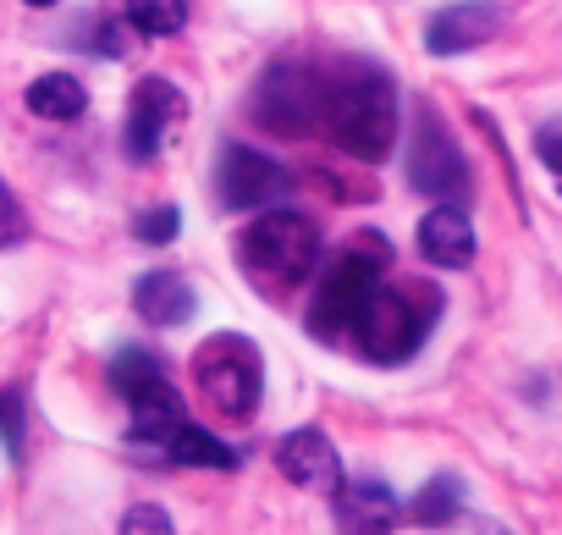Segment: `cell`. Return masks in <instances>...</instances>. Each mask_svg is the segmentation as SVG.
Wrapping results in <instances>:
<instances>
[{
	"label": "cell",
	"mask_w": 562,
	"mask_h": 535,
	"mask_svg": "<svg viewBox=\"0 0 562 535\" xmlns=\"http://www.w3.org/2000/svg\"><path fill=\"white\" fill-rule=\"evenodd\" d=\"M403 105L397 83L381 67H348L342 78H326V105H321V133L353 155V160H386L397 149Z\"/></svg>",
	"instance_id": "obj_1"
},
{
	"label": "cell",
	"mask_w": 562,
	"mask_h": 535,
	"mask_svg": "<svg viewBox=\"0 0 562 535\" xmlns=\"http://www.w3.org/2000/svg\"><path fill=\"white\" fill-rule=\"evenodd\" d=\"M441 315V293L425 282H375L353 337L370 365H408Z\"/></svg>",
	"instance_id": "obj_2"
},
{
	"label": "cell",
	"mask_w": 562,
	"mask_h": 535,
	"mask_svg": "<svg viewBox=\"0 0 562 535\" xmlns=\"http://www.w3.org/2000/svg\"><path fill=\"white\" fill-rule=\"evenodd\" d=\"M321 259V232L299 210H265L243 237H237V265L254 288H299Z\"/></svg>",
	"instance_id": "obj_3"
},
{
	"label": "cell",
	"mask_w": 562,
	"mask_h": 535,
	"mask_svg": "<svg viewBox=\"0 0 562 535\" xmlns=\"http://www.w3.org/2000/svg\"><path fill=\"white\" fill-rule=\"evenodd\" d=\"M386 265H392L386 237H381V232H364V237L331 265V271L321 277L315 304H310V332H315L321 343H337L342 332L359 326V315H364L375 282L386 277Z\"/></svg>",
	"instance_id": "obj_4"
},
{
	"label": "cell",
	"mask_w": 562,
	"mask_h": 535,
	"mask_svg": "<svg viewBox=\"0 0 562 535\" xmlns=\"http://www.w3.org/2000/svg\"><path fill=\"white\" fill-rule=\"evenodd\" d=\"M193 381H199V398L226 414V420H248L259 409V381H265V365H259V348L237 332H221L210 343H199L193 354Z\"/></svg>",
	"instance_id": "obj_5"
},
{
	"label": "cell",
	"mask_w": 562,
	"mask_h": 535,
	"mask_svg": "<svg viewBox=\"0 0 562 535\" xmlns=\"http://www.w3.org/2000/svg\"><path fill=\"white\" fill-rule=\"evenodd\" d=\"M321 105H326V78L315 67H299V62L270 67L254 89V122L281 133V138L321 133Z\"/></svg>",
	"instance_id": "obj_6"
},
{
	"label": "cell",
	"mask_w": 562,
	"mask_h": 535,
	"mask_svg": "<svg viewBox=\"0 0 562 535\" xmlns=\"http://www.w3.org/2000/svg\"><path fill=\"white\" fill-rule=\"evenodd\" d=\"M408 188L425 193V199H441V204L469 199V160H463V149L452 144V133L441 127V116H430V111L414 122V144H408Z\"/></svg>",
	"instance_id": "obj_7"
},
{
	"label": "cell",
	"mask_w": 562,
	"mask_h": 535,
	"mask_svg": "<svg viewBox=\"0 0 562 535\" xmlns=\"http://www.w3.org/2000/svg\"><path fill=\"white\" fill-rule=\"evenodd\" d=\"M288 171H281L276 155L254 149V144H226L221 166H215V204L221 210H259L265 199L288 193Z\"/></svg>",
	"instance_id": "obj_8"
},
{
	"label": "cell",
	"mask_w": 562,
	"mask_h": 535,
	"mask_svg": "<svg viewBox=\"0 0 562 535\" xmlns=\"http://www.w3.org/2000/svg\"><path fill=\"white\" fill-rule=\"evenodd\" d=\"M177 122H182V94H177L166 78H144V83L133 89V100H127L122 149H127L133 160H155Z\"/></svg>",
	"instance_id": "obj_9"
},
{
	"label": "cell",
	"mask_w": 562,
	"mask_h": 535,
	"mask_svg": "<svg viewBox=\"0 0 562 535\" xmlns=\"http://www.w3.org/2000/svg\"><path fill=\"white\" fill-rule=\"evenodd\" d=\"M276 469H281V480H288V486L315 491V497H337V486H342V458H337L331 436L315 431V425H310V431H293V436H281Z\"/></svg>",
	"instance_id": "obj_10"
},
{
	"label": "cell",
	"mask_w": 562,
	"mask_h": 535,
	"mask_svg": "<svg viewBox=\"0 0 562 535\" xmlns=\"http://www.w3.org/2000/svg\"><path fill=\"white\" fill-rule=\"evenodd\" d=\"M507 23V12L496 0H463V7H447L430 18L425 29V51L430 56H463V51H480L485 40H496Z\"/></svg>",
	"instance_id": "obj_11"
},
{
	"label": "cell",
	"mask_w": 562,
	"mask_h": 535,
	"mask_svg": "<svg viewBox=\"0 0 562 535\" xmlns=\"http://www.w3.org/2000/svg\"><path fill=\"white\" fill-rule=\"evenodd\" d=\"M419 254L441 271H463L474 265V226L463 215V204H436L425 221H419Z\"/></svg>",
	"instance_id": "obj_12"
},
{
	"label": "cell",
	"mask_w": 562,
	"mask_h": 535,
	"mask_svg": "<svg viewBox=\"0 0 562 535\" xmlns=\"http://www.w3.org/2000/svg\"><path fill=\"white\" fill-rule=\"evenodd\" d=\"M133 310H138L144 326H182V321H193L199 299L177 271H144L133 282Z\"/></svg>",
	"instance_id": "obj_13"
},
{
	"label": "cell",
	"mask_w": 562,
	"mask_h": 535,
	"mask_svg": "<svg viewBox=\"0 0 562 535\" xmlns=\"http://www.w3.org/2000/svg\"><path fill=\"white\" fill-rule=\"evenodd\" d=\"M337 524L342 530H392L397 524V497L381 480L337 486Z\"/></svg>",
	"instance_id": "obj_14"
},
{
	"label": "cell",
	"mask_w": 562,
	"mask_h": 535,
	"mask_svg": "<svg viewBox=\"0 0 562 535\" xmlns=\"http://www.w3.org/2000/svg\"><path fill=\"white\" fill-rule=\"evenodd\" d=\"M166 464H182V469H237V453L221 436H210L204 425L182 420L171 431V442H166Z\"/></svg>",
	"instance_id": "obj_15"
},
{
	"label": "cell",
	"mask_w": 562,
	"mask_h": 535,
	"mask_svg": "<svg viewBox=\"0 0 562 535\" xmlns=\"http://www.w3.org/2000/svg\"><path fill=\"white\" fill-rule=\"evenodd\" d=\"M83 105H89V94L72 73H45V78L29 83V111L45 116V122H78Z\"/></svg>",
	"instance_id": "obj_16"
},
{
	"label": "cell",
	"mask_w": 562,
	"mask_h": 535,
	"mask_svg": "<svg viewBox=\"0 0 562 535\" xmlns=\"http://www.w3.org/2000/svg\"><path fill=\"white\" fill-rule=\"evenodd\" d=\"M111 387H116L127 403H138V398H149V392H160V387H171V381H166V365H160L149 348H122V354L111 359Z\"/></svg>",
	"instance_id": "obj_17"
},
{
	"label": "cell",
	"mask_w": 562,
	"mask_h": 535,
	"mask_svg": "<svg viewBox=\"0 0 562 535\" xmlns=\"http://www.w3.org/2000/svg\"><path fill=\"white\" fill-rule=\"evenodd\" d=\"M458 508H463V486H458V475H436L414 502H408V513H414V524H452L458 519Z\"/></svg>",
	"instance_id": "obj_18"
},
{
	"label": "cell",
	"mask_w": 562,
	"mask_h": 535,
	"mask_svg": "<svg viewBox=\"0 0 562 535\" xmlns=\"http://www.w3.org/2000/svg\"><path fill=\"white\" fill-rule=\"evenodd\" d=\"M127 23L149 40H171L188 23V0H127Z\"/></svg>",
	"instance_id": "obj_19"
},
{
	"label": "cell",
	"mask_w": 562,
	"mask_h": 535,
	"mask_svg": "<svg viewBox=\"0 0 562 535\" xmlns=\"http://www.w3.org/2000/svg\"><path fill=\"white\" fill-rule=\"evenodd\" d=\"M177 232H182V210H177V204H155V210H138V215H133V237L149 243V248L177 243Z\"/></svg>",
	"instance_id": "obj_20"
},
{
	"label": "cell",
	"mask_w": 562,
	"mask_h": 535,
	"mask_svg": "<svg viewBox=\"0 0 562 535\" xmlns=\"http://www.w3.org/2000/svg\"><path fill=\"white\" fill-rule=\"evenodd\" d=\"M23 420H29V392L7 387V392H0V436H7L12 458H23Z\"/></svg>",
	"instance_id": "obj_21"
},
{
	"label": "cell",
	"mask_w": 562,
	"mask_h": 535,
	"mask_svg": "<svg viewBox=\"0 0 562 535\" xmlns=\"http://www.w3.org/2000/svg\"><path fill=\"white\" fill-rule=\"evenodd\" d=\"M23 237V210H18V199H12V188L0 182V248H12Z\"/></svg>",
	"instance_id": "obj_22"
},
{
	"label": "cell",
	"mask_w": 562,
	"mask_h": 535,
	"mask_svg": "<svg viewBox=\"0 0 562 535\" xmlns=\"http://www.w3.org/2000/svg\"><path fill=\"white\" fill-rule=\"evenodd\" d=\"M535 149H540V160L562 177V122H551V127H540V138H535Z\"/></svg>",
	"instance_id": "obj_23"
},
{
	"label": "cell",
	"mask_w": 562,
	"mask_h": 535,
	"mask_svg": "<svg viewBox=\"0 0 562 535\" xmlns=\"http://www.w3.org/2000/svg\"><path fill=\"white\" fill-rule=\"evenodd\" d=\"M122 530L133 535V530H171V519L160 513V508H133L127 519H122Z\"/></svg>",
	"instance_id": "obj_24"
},
{
	"label": "cell",
	"mask_w": 562,
	"mask_h": 535,
	"mask_svg": "<svg viewBox=\"0 0 562 535\" xmlns=\"http://www.w3.org/2000/svg\"><path fill=\"white\" fill-rule=\"evenodd\" d=\"M29 7H56V0H29Z\"/></svg>",
	"instance_id": "obj_25"
}]
</instances>
